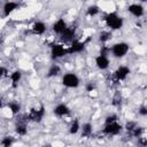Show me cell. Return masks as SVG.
<instances>
[{
  "mask_svg": "<svg viewBox=\"0 0 147 147\" xmlns=\"http://www.w3.org/2000/svg\"><path fill=\"white\" fill-rule=\"evenodd\" d=\"M93 134V125L90 122H85L82 124V130H80V136L82 138H90Z\"/></svg>",
  "mask_w": 147,
  "mask_h": 147,
  "instance_id": "21",
  "label": "cell"
},
{
  "mask_svg": "<svg viewBox=\"0 0 147 147\" xmlns=\"http://www.w3.org/2000/svg\"><path fill=\"white\" fill-rule=\"evenodd\" d=\"M130 74H131L130 67L125 65V64H122V65H118L113 71V79L117 83H121V82L126 80V78L130 76Z\"/></svg>",
  "mask_w": 147,
  "mask_h": 147,
  "instance_id": "7",
  "label": "cell"
},
{
  "mask_svg": "<svg viewBox=\"0 0 147 147\" xmlns=\"http://www.w3.org/2000/svg\"><path fill=\"white\" fill-rule=\"evenodd\" d=\"M31 32L34 34V36H44L47 31V24L44 22V21H34L31 25Z\"/></svg>",
  "mask_w": 147,
  "mask_h": 147,
  "instance_id": "14",
  "label": "cell"
},
{
  "mask_svg": "<svg viewBox=\"0 0 147 147\" xmlns=\"http://www.w3.org/2000/svg\"><path fill=\"white\" fill-rule=\"evenodd\" d=\"M46 114V109L44 107V105H37L32 108H30V110L26 114L28 121L33 122V123H40Z\"/></svg>",
  "mask_w": 147,
  "mask_h": 147,
  "instance_id": "4",
  "label": "cell"
},
{
  "mask_svg": "<svg viewBox=\"0 0 147 147\" xmlns=\"http://www.w3.org/2000/svg\"><path fill=\"white\" fill-rule=\"evenodd\" d=\"M113 38V31L110 30H102L100 33H99V41L102 44V45H106L110 39Z\"/></svg>",
  "mask_w": 147,
  "mask_h": 147,
  "instance_id": "22",
  "label": "cell"
},
{
  "mask_svg": "<svg viewBox=\"0 0 147 147\" xmlns=\"http://www.w3.org/2000/svg\"><path fill=\"white\" fill-rule=\"evenodd\" d=\"M138 114L140 116H147V105H141L138 108Z\"/></svg>",
  "mask_w": 147,
  "mask_h": 147,
  "instance_id": "30",
  "label": "cell"
},
{
  "mask_svg": "<svg viewBox=\"0 0 147 147\" xmlns=\"http://www.w3.org/2000/svg\"><path fill=\"white\" fill-rule=\"evenodd\" d=\"M130 52V45L126 41H117L110 46V55L115 59H123Z\"/></svg>",
  "mask_w": 147,
  "mask_h": 147,
  "instance_id": "2",
  "label": "cell"
},
{
  "mask_svg": "<svg viewBox=\"0 0 147 147\" xmlns=\"http://www.w3.org/2000/svg\"><path fill=\"white\" fill-rule=\"evenodd\" d=\"M137 126H138V123H137V122L129 121V122H127V123L124 125V130H126V131H127V132L131 134V133L133 132V130H134Z\"/></svg>",
  "mask_w": 147,
  "mask_h": 147,
  "instance_id": "26",
  "label": "cell"
},
{
  "mask_svg": "<svg viewBox=\"0 0 147 147\" xmlns=\"http://www.w3.org/2000/svg\"><path fill=\"white\" fill-rule=\"evenodd\" d=\"M0 77L1 78H6V77H9V71L6 67H1V70H0Z\"/></svg>",
  "mask_w": 147,
  "mask_h": 147,
  "instance_id": "31",
  "label": "cell"
},
{
  "mask_svg": "<svg viewBox=\"0 0 147 147\" xmlns=\"http://www.w3.org/2000/svg\"><path fill=\"white\" fill-rule=\"evenodd\" d=\"M41 147H53V146H52V144H48V142H46V144L41 145Z\"/></svg>",
  "mask_w": 147,
  "mask_h": 147,
  "instance_id": "32",
  "label": "cell"
},
{
  "mask_svg": "<svg viewBox=\"0 0 147 147\" xmlns=\"http://www.w3.org/2000/svg\"><path fill=\"white\" fill-rule=\"evenodd\" d=\"M9 82H10V87H13V88H16V87H18V84L21 83V80H22V78H23V74H22V71L21 70H14V71H11L10 74H9Z\"/></svg>",
  "mask_w": 147,
  "mask_h": 147,
  "instance_id": "16",
  "label": "cell"
},
{
  "mask_svg": "<svg viewBox=\"0 0 147 147\" xmlns=\"http://www.w3.org/2000/svg\"><path fill=\"white\" fill-rule=\"evenodd\" d=\"M53 114H54V116H56L59 118H63V117H67V116H69L71 114V109L67 103L60 102V103L54 106Z\"/></svg>",
  "mask_w": 147,
  "mask_h": 147,
  "instance_id": "10",
  "label": "cell"
},
{
  "mask_svg": "<svg viewBox=\"0 0 147 147\" xmlns=\"http://www.w3.org/2000/svg\"><path fill=\"white\" fill-rule=\"evenodd\" d=\"M80 130H82V123H80V121L78 118H75L70 123V125L68 127V132L71 136H76V134L80 133Z\"/></svg>",
  "mask_w": 147,
  "mask_h": 147,
  "instance_id": "18",
  "label": "cell"
},
{
  "mask_svg": "<svg viewBox=\"0 0 147 147\" xmlns=\"http://www.w3.org/2000/svg\"><path fill=\"white\" fill-rule=\"evenodd\" d=\"M117 121H119V118H118V115L117 114H109V115H107L106 117H105V124H108V123H113V122H117Z\"/></svg>",
  "mask_w": 147,
  "mask_h": 147,
  "instance_id": "27",
  "label": "cell"
},
{
  "mask_svg": "<svg viewBox=\"0 0 147 147\" xmlns=\"http://www.w3.org/2000/svg\"><path fill=\"white\" fill-rule=\"evenodd\" d=\"M94 65L103 71V70H107L109 67H110V59H109V55L108 54H103V53H99L95 57H94Z\"/></svg>",
  "mask_w": 147,
  "mask_h": 147,
  "instance_id": "8",
  "label": "cell"
},
{
  "mask_svg": "<svg viewBox=\"0 0 147 147\" xmlns=\"http://www.w3.org/2000/svg\"><path fill=\"white\" fill-rule=\"evenodd\" d=\"M75 37H76V28H75V26H70V25H69L68 29L60 36L61 41H62L63 44H71L74 40H76Z\"/></svg>",
  "mask_w": 147,
  "mask_h": 147,
  "instance_id": "15",
  "label": "cell"
},
{
  "mask_svg": "<svg viewBox=\"0 0 147 147\" xmlns=\"http://www.w3.org/2000/svg\"><path fill=\"white\" fill-rule=\"evenodd\" d=\"M85 47H86V42L84 40L76 39L71 44H69V46H68V53H69V55L79 54V53H82L85 49Z\"/></svg>",
  "mask_w": 147,
  "mask_h": 147,
  "instance_id": "11",
  "label": "cell"
},
{
  "mask_svg": "<svg viewBox=\"0 0 147 147\" xmlns=\"http://www.w3.org/2000/svg\"><path fill=\"white\" fill-rule=\"evenodd\" d=\"M100 11H101L100 7L98 5H95V3H92L86 8V15L88 17H95V16H98L100 14Z\"/></svg>",
  "mask_w": 147,
  "mask_h": 147,
  "instance_id": "23",
  "label": "cell"
},
{
  "mask_svg": "<svg viewBox=\"0 0 147 147\" xmlns=\"http://www.w3.org/2000/svg\"><path fill=\"white\" fill-rule=\"evenodd\" d=\"M14 131L18 137H25L28 134V125L25 122H17L14 126Z\"/></svg>",
  "mask_w": 147,
  "mask_h": 147,
  "instance_id": "20",
  "label": "cell"
},
{
  "mask_svg": "<svg viewBox=\"0 0 147 147\" xmlns=\"http://www.w3.org/2000/svg\"><path fill=\"white\" fill-rule=\"evenodd\" d=\"M18 8H20V3L18 2H16V1H5L2 3V8H1L2 16L3 17H8Z\"/></svg>",
  "mask_w": 147,
  "mask_h": 147,
  "instance_id": "13",
  "label": "cell"
},
{
  "mask_svg": "<svg viewBox=\"0 0 147 147\" xmlns=\"http://www.w3.org/2000/svg\"><path fill=\"white\" fill-rule=\"evenodd\" d=\"M105 25L110 31H118L124 26V18L116 11H109L103 16Z\"/></svg>",
  "mask_w": 147,
  "mask_h": 147,
  "instance_id": "1",
  "label": "cell"
},
{
  "mask_svg": "<svg viewBox=\"0 0 147 147\" xmlns=\"http://www.w3.org/2000/svg\"><path fill=\"white\" fill-rule=\"evenodd\" d=\"M145 131H146V129H145L144 126L138 125V126L133 130V132L131 133V136L134 137V138H139V137H142V136L145 134Z\"/></svg>",
  "mask_w": 147,
  "mask_h": 147,
  "instance_id": "25",
  "label": "cell"
},
{
  "mask_svg": "<svg viewBox=\"0 0 147 147\" xmlns=\"http://www.w3.org/2000/svg\"><path fill=\"white\" fill-rule=\"evenodd\" d=\"M49 54H51V59L54 61H57L67 55H69L68 53V46H65V44L63 42H59V44H54L51 46L49 49Z\"/></svg>",
  "mask_w": 147,
  "mask_h": 147,
  "instance_id": "5",
  "label": "cell"
},
{
  "mask_svg": "<svg viewBox=\"0 0 147 147\" xmlns=\"http://www.w3.org/2000/svg\"><path fill=\"white\" fill-rule=\"evenodd\" d=\"M62 68L59 63L54 62L53 64H51L47 69V72H46V77L47 78H55V77H59V76H62Z\"/></svg>",
  "mask_w": 147,
  "mask_h": 147,
  "instance_id": "17",
  "label": "cell"
},
{
  "mask_svg": "<svg viewBox=\"0 0 147 147\" xmlns=\"http://www.w3.org/2000/svg\"><path fill=\"white\" fill-rule=\"evenodd\" d=\"M137 145L139 147H147V138L145 136L137 138Z\"/></svg>",
  "mask_w": 147,
  "mask_h": 147,
  "instance_id": "28",
  "label": "cell"
},
{
  "mask_svg": "<svg viewBox=\"0 0 147 147\" xmlns=\"http://www.w3.org/2000/svg\"><path fill=\"white\" fill-rule=\"evenodd\" d=\"M95 88H96V86H95V84L92 83V82H88V83H86V85H85V91L88 92V93L94 92Z\"/></svg>",
  "mask_w": 147,
  "mask_h": 147,
  "instance_id": "29",
  "label": "cell"
},
{
  "mask_svg": "<svg viewBox=\"0 0 147 147\" xmlns=\"http://www.w3.org/2000/svg\"><path fill=\"white\" fill-rule=\"evenodd\" d=\"M68 26H69V24L67 23V21H65L64 18L60 17V18H57V20H55V21L53 22V24H52V31H53L55 34L61 36V34L68 29Z\"/></svg>",
  "mask_w": 147,
  "mask_h": 147,
  "instance_id": "12",
  "label": "cell"
},
{
  "mask_svg": "<svg viewBox=\"0 0 147 147\" xmlns=\"http://www.w3.org/2000/svg\"><path fill=\"white\" fill-rule=\"evenodd\" d=\"M15 144V138L13 136H5L1 139V147H13Z\"/></svg>",
  "mask_w": 147,
  "mask_h": 147,
  "instance_id": "24",
  "label": "cell"
},
{
  "mask_svg": "<svg viewBox=\"0 0 147 147\" xmlns=\"http://www.w3.org/2000/svg\"><path fill=\"white\" fill-rule=\"evenodd\" d=\"M126 11L136 18H140L145 15V7L139 2H132L127 6Z\"/></svg>",
  "mask_w": 147,
  "mask_h": 147,
  "instance_id": "9",
  "label": "cell"
},
{
  "mask_svg": "<svg viewBox=\"0 0 147 147\" xmlns=\"http://www.w3.org/2000/svg\"><path fill=\"white\" fill-rule=\"evenodd\" d=\"M80 78L75 72H64L61 76V84L67 88H78L80 86Z\"/></svg>",
  "mask_w": 147,
  "mask_h": 147,
  "instance_id": "3",
  "label": "cell"
},
{
  "mask_svg": "<svg viewBox=\"0 0 147 147\" xmlns=\"http://www.w3.org/2000/svg\"><path fill=\"white\" fill-rule=\"evenodd\" d=\"M123 130H124V125L119 121H117V122L105 124L103 129H102V133L107 137H116V136L121 134Z\"/></svg>",
  "mask_w": 147,
  "mask_h": 147,
  "instance_id": "6",
  "label": "cell"
},
{
  "mask_svg": "<svg viewBox=\"0 0 147 147\" xmlns=\"http://www.w3.org/2000/svg\"><path fill=\"white\" fill-rule=\"evenodd\" d=\"M7 108L8 110L10 111V114L13 116H17L21 114V110H22V105L18 102V101H9L7 103Z\"/></svg>",
  "mask_w": 147,
  "mask_h": 147,
  "instance_id": "19",
  "label": "cell"
}]
</instances>
